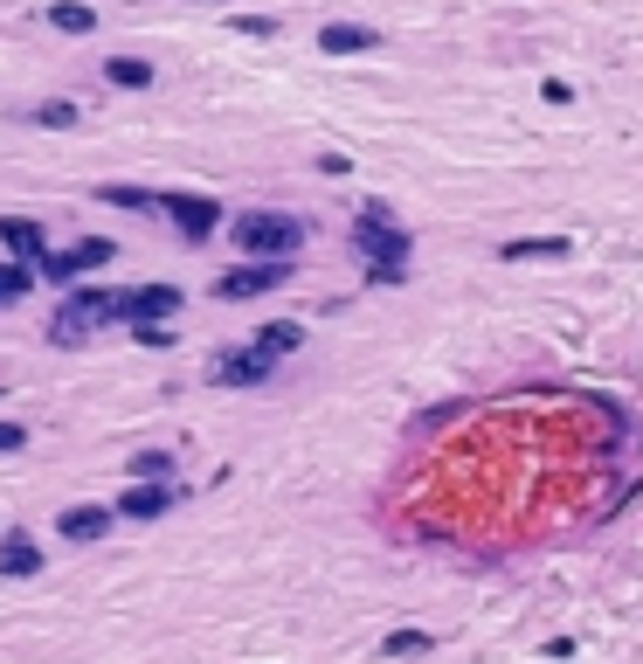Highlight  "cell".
Wrapping results in <instances>:
<instances>
[{
    "mask_svg": "<svg viewBox=\"0 0 643 664\" xmlns=\"http://www.w3.org/2000/svg\"><path fill=\"white\" fill-rule=\"evenodd\" d=\"M70 256H77V271H111V263H118V242H111V236H84V242H70Z\"/></svg>",
    "mask_w": 643,
    "mask_h": 664,
    "instance_id": "ffe728a7",
    "label": "cell"
},
{
    "mask_svg": "<svg viewBox=\"0 0 643 664\" xmlns=\"http://www.w3.org/2000/svg\"><path fill=\"white\" fill-rule=\"evenodd\" d=\"M180 284H146V291L125 298V326H146V318H180Z\"/></svg>",
    "mask_w": 643,
    "mask_h": 664,
    "instance_id": "9c48e42d",
    "label": "cell"
},
{
    "mask_svg": "<svg viewBox=\"0 0 643 664\" xmlns=\"http://www.w3.org/2000/svg\"><path fill=\"white\" fill-rule=\"evenodd\" d=\"M131 339H139V347H153V353H166V347H180L174 318H146V326H131Z\"/></svg>",
    "mask_w": 643,
    "mask_h": 664,
    "instance_id": "7402d4cb",
    "label": "cell"
},
{
    "mask_svg": "<svg viewBox=\"0 0 643 664\" xmlns=\"http://www.w3.org/2000/svg\"><path fill=\"white\" fill-rule=\"evenodd\" d=\"M111 519H118L111 505H70V512H55V534H63L70 547H90V540L111 534Z\"/></svg>",
    "mask_w": 643,
    "mask_h": 664,
    "instance_id": "ba28073f",
    "label": "cell"
},
{
    "mask_svg": "<svg viewBox=\"0 0 643 664\" xmlns=\"http://www.w3.org/2000/svg\"><path fill=\"white\" fill-rule=\"evenodd\" d=\"M125 298H131V291H118V284H70L63 305L77 312L84 333H98V326H118V318H125Z\"/></svg>",
    "mask_w": 643,
    "mask_h": 664,
    "instance_id": "8992f818",
    "label": "cell"
},
{
    "mask_svg": "<svg viewBox=\"0 0 643 664\" xmlns=\"http://www.w3.org/2000/svg\"><path fill=\"white\" fill-rule=\"evenodd\" d=\"M250 347H263L270 360H291L298 347H305V326H298V318H270V326H256Z\"/></svg>",
    "mask_w": 643,
    "mask_h": 664,
    "instance_id": "4fadbf2b",
    "label": "cell"
},
{
    "mask_svg": "<svg viewBox=\"0 0 643 664\" xmlns=\"http://www.w3.org/2000/svg\"><path fill=\"white\" fill-rule=\"evenodd\" d=\"M540 98H546V104H575V90H567L560 77H546V84H540Z\"/></svg>",
    "mask_w": 643,
    "mask_h": 664,
    "instance_id": "83f0119b",
    "label": "cell"
},
{
    "mask_svg": "<svg viewBox=\"0 0 643 664\" xmlns=\"http://www.w3.org/2000/svg\"><path fill=\"white\" fill-rule=\"evenodd\" d=\"M49 339H55V347H84V326H77V312H70V305H55V318H49Z\"/></svg>",
    "mask_w": 643,
    "mask_h": 664,
    "instance_id": "cb8c5ba5",
    "label": "cell"
},
{
    "mask_svg": "<svg viewBox=\"0 0 643 664\" xmlns=\"http://www.w3.org/2000/svg\"><path fill=\"white\" fill-rule=\"evenodd\" d=\"M0 575H42V547H35V534H22V526L0 534Z\"/></svg>",
    "mask_w": 643,
    "mask_h": 664,
    "instance_id": "7c38bea8",
    "label": "cell"
},
{
    "mask_svg": "<svg viewBox=\"0 0 643 664\" xmlns=\"http://www.w3.org/2000/svg\"><path fill=\"white\" fill-rule=\"evenodd\" d=\"M153 77H160V70L146 63V55H111V63H104L111 90H153Z\"/></svg>",
    "mask_w": 643,
    "mask_h": 664,
    "instance_id": "9a60e30c",
    "label": "cell"
},
{
    "mask_svg": "<svg viewBox=\"0 0 643 664\" xmlns=\"http://www.w3.org/2000/svg\"><path fill=\"white\" fill-rule=\"evenodd\" d=\"M318 174L339 180V174H353V160H346V153H318Z\"/></svg>",
    "mask_w": 643,
    "mask_h": 664,
    "instance_id": "f1b7e54d",
    "label": "cell"
},
{
    "mask_svg": "<svg viewBox=\"0 0 643 664\" xmlns=\"http://www.w3.org/2000/svg\"><path fill=\"white\" fill-rule=\"evenodd\" d=\"M236 28H242V35H277L270 14H236Z\"/></svg>",
    "mask_w": 643,
    "mask_h": 664,
    "instance_id": "4316f807",
    "label": "cell"
},
{
    "mask_svg": "<svg viewBox=\"0 0 643 664\" xmlns=\"http://www.w3.org/2000/svg\"><path fill=\"white\" fill-rule=\"evenodd\" d=\"M49 250V236H42V222H28V215H0V256H42Z\"/></svg>",
    "mask_w": 643,
    "mask_h": 664,
    "instance_id": "8fae6325",
    "label": "cell"
},
{
    "mask_svg": "<svg viewBox=\"0 0 643 664\" xmlns=\"http://www.w3.org/2000/svg\"><path fill=\"white\" fill-rule=\"evenodd\" d=\"M35 291V263L28 256H0V312H14Z\"/></svg>",
    "mask_w": 643,
    "mask_h": 664,
    "instance_id": "5bb4252c",
    "label": "cell"
},
{
    "mask_svg": "<svg viewBox=\"0 0 643 664\" xmlns=\"http://www.w3.org/2000/svg\"><path fill=\"white\" fill-rule=\"evenodd\" d=\"M49 28H55V35H90V28H98V8H84V0H55V8H49Z\"/></svg>",
    "mask_w": 643,
    "mask_h": 664,
    "instance_id": "2e32d148",
    "label": "cell"
},
{
    "mask_svg": "<svg viewBox=\"0 0 643 664\" xmlns=\"http://www.w3.org/2000/svg\"><path fill=\"white\" fill-rule=\"evenodd\" d=\"M499 256H505V263H526V256H567V236H513Z\"/></svg>",
    "mask_w": 643,
    "mask_h": 664,
    "instance_id": "d6986e66",
    "label": "cell"
},
{
    "mask_svg": "<svg viewBox=\"0 0 643 664\" xmlns=\"http://www.w3.org/2000/svg\"><path fill=\"white\" fill-rule=\"evenodd\" d=\"M22 443H28V429H22V423H0V458H14Z\"/></svg>",
    "mask_w": 643,
    "mask_h": 664,
    "instance_id": "484cf974",
    "label": "cell"
},
{
    "mask_svg": "<svg viewBox=\"0 0 643 664\" xmlns=\"http://www.w3.org/2000/svg\"><path fill=\"white\" fill-rule=\"evenodd\" d=\"M277 374V360L263 347H222L215 360H207V381L215 388H263Z\"/></svg>",
    "mask_w": 643,
    "mask_h": 664,
    "instance_id": "277c9868",
    "label": "cell"
},
{
    "mask_svg": "<svg viewBox=\"0 0 643 664\" xmlns=\"http://www.w3.org/2000/svg\"><path fill=\"white\" fill-rule=\"evenodd\" d=\"M367 49H381V28H367V22H326L318 28V55H367Z\"/></svg>",
    "mask_w": 643,
    "mask_h": 664,
    "instance_id": "30bf717a",
    "label": "cell"
},
{
    "mask_svg": "<svg viewBox=\"0 0 643 664\" xmlns=\"http://www.w3.org/2000/svg\"><path fill=\"white\" fill-rule=\"evenodd\" d=\"M28 118L42 125V131H70V125H77V104H70V98H49V104H35Z\"/></svg>",
    "mask_w": 643,
    "mask_h": 664,
    "instance_id": "44dd1931",
    "label": "cell"
},
{
    "mask_svg": "<svg viewBox=\"0 0 643 664\" xmlns=\"http://www.w3.org/2000/svg\"><path fill=\"white\" fill-rule=\"evenodd\" d=\"M98 201L104 208H125V215H153V208H160V195H146V187H118V180H104Z\"/></svg>",
    "mask_w": 643,
    "mask_h": 664,
    "instance_id": "e0dca14e",
    "label": "cell"
},
{
    "mask_svg": "<svg viewBox=\"0 0 643 664\" xmlns=\"http://www.w3.org/2000/svg\"><path fill=\"white\" fill-rule=\"evenodd\" d=\"M429 643H437V637H429V630H394V637L381 643V657H423Z\"/></svg>",
    "mask_w": 643,
    "mask_h": 664,
    "instance_id": "603a6c76",
    "label": "cell"
},
{
    "mask_svg": "<svg viewBox=\"0 0 643 664\" xmlns=\"http://www.w3.org/2000/svg\"><path fill=\"white\" fill-rule=\"evenodd\" d=\"M131 478H174V450H139V458H131Z\"/></svg>",
    "mask_w": 643,
    "mask_h": 664,
    "instance_id": "d4e9b609",
    "label": "cell"
},
{
    "mask_svg": "<svg viewBox=\"0 0 643 664\" xmlns=\"http://www.w3.org/2000/svg\"><path fill=\"white\" fill-rule=\"evenodd\" d=\"M353 256L367 263V284H408V256H415V236L394 222L388 201H367L353 215Z\"/></svg>",
    "mask_w": 643,
    "mask_h": 664,
    "instance_id": "6da1fadb",
    "label": "cell"
},
{
    "mask_svg": "<svg viewBox=\"0 0 643 664\" xmlns=\"http://www.w3.org/2000/svg\"><path fill=\"white\" fill-rule=\"evenodd\" d=\"M160 215L174 222V229H180L187 242H207V236L222 229V222H229L215 195H160Z\"/></svg>",
    "mask_w": 643,
    "mask_h": 664,
    "instance_id": "5b68a950",
    "label": "cell"
},
{
    "mask_svg": "<svg viewBox=\"0 0 643 664\" xmlns=\"http://www.w3.org/2000/svg\"><path fill=\"white\" fill-rule=\"evenodd\" d=\"M291 277H298V256H242L207 284V291H215L222 305H242V298H263V291H277V284H291Z\"/></svg>",
    "mask_w": 643,
    "mask_h": 664,
    "instance_id": "3957f363",
    "label": "cell"
},
{
    "mask_svg": "<svg viewBox=\"0 0 643 664\" xmlns=\"http://www.w3.org/2000/svg\"><path fill=\"white\" fill-rule=\"evenodd\" d=\"M305 236L312 229L298 215H270V208H250V215L229 222V242L242 256H298V250H305Z\"/></svg>",
    "mask_w": 643,
    "mask_h": 664,
    "instance_id": "7a4b0ae2",
    "label": "cell"
},
{
    "mask_svg": "<svg viewBox=\"0 0 643 664\" xmlns=\"http://www.w3.org/2000/svg\"><path fill=\"white\" fill-rule=\"evenodd\" d=\"M180 499H187L180 478H131L118 491V512H125V519H160V512H174Z\"/></svg>",
    "mask_w": 643,
    "mask_h": 664,
    "instance_id": "52a82bcc",
    "label": "cell"
},
{
    "mask_svg": "<svg viewBox=\"0 0 643 664\" xmlns=\"http://www.w3.org/2000/svg\"><path fill=\"white\" fill-rule=\"evenodd\" d=\"M35 277L55 284V291H70V284H77L84 271H77V256H70V250H42V256H35Z\"/></svg>",
    "mask_w": 643,
    "mask_h": 664,
    "instance_id": "ac0fdd59",
    "label": "cell"
}]
</instances>
